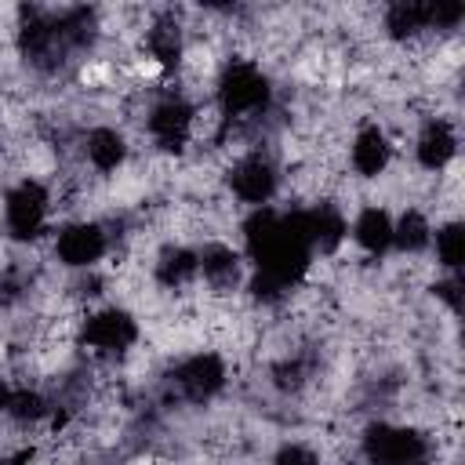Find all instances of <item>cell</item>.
<instances>
[{"label": "cell", "instance_id": "cell-1", "mask_svg": "<svg viewBox=\"0 0 465 465\" xmlns=\"http://www.w3.org/2000/svg\"><path fill=\"white\" fill-rule=\"evenodd\" d=\"M214 113L222 124L243 127L254 120H265L272 109V84L269 73L254 58H225L222 69L214 73Z\"/></svg>", "mask_w": 465, "mask_h": 465}, {"label": "cell", "instance_id": "cell-2", "mask_svg": "<svg viewBox=\"0 0 465 465\" xmlns=\"http://www.w3.org/2000/svg\"><path fill=\"white\" fill-rule=\"evenodd\" d=\"M51 211H54L51 185L25 174L4 193V232L15 243H36L51 229Z\"/></svg>", "mask_w": 465, "mask_h": 465}, {"label": "cell", "instance_id": "cell-3", "mask_svg": "<svg viewBox=\"0 0 465 465\" xmlns=\"http://www.w3.org/2000/svg\"><path fill=\"white\" fill-rule=\"evenodd\" d=\"M196 120L200 109L189 94H182L178 87L160 91L149 105H145V134L160 153H182L185 145L196 142Z\"/></svg>", "mask_w": 465, "mask_h": 465}, {"label": "cell", "instance_id": "cell-4", "mask_svg": "<svg viewBox=\"0 0 465 465\" xmlns=\"http://www.w3.org/2000/svg\"><path fill=\"white\" fill-rule=\"evenodd\" d=\"M138 320L124 309V305H98L87 309V316L76 327V341L84 345V352L98 356V360H120L138 345Z\"/></svg>", "mask_w": 465, "mask_h": 465}, {"label": "cell", "instance_id": "cell-5", "mask_svg": "<svg viewBox=\"0 0 465 465\" xmlns=\"http://www.w3.org/2000/svg\"><path fill=\"white\" fill-rule=\"evenodd\" d=\"M360 454L367 465H429V440L414 425L374 421L360 436Z\"/></svg>", "mask_w": 465, "mask_h": 465}, {"label": "cell", "instance_id": "cell-6", "mask_svg": "<svg viewBox=\"0 0 465 465\" xmlns=\"http://www.w3.org/2000/svg\"><path fill=\"white\" fill-rule=\"evenodd\" d=\"M51 247H54V258L65 269L94 272V265L113 254V236H109L105 222H98V218H73V222L58 225Z\"/></svg>", "mask_w": 465, "mask_h": 465}, {"label": "cell", "instance_id": "cell-7", "mask_svg": "<svg viewBox=\"0 0 465 465\" xmlns=\"http://www.w3.org/2000/svg\"><path fill=\"white\" fill-rule=\"evenodd\" d=\"M225 185H229L232 200H240L251 211L272 207V196L280 193V163L262 149H247L229 163Z\"/></svg>", "mask_w": 465, "mask_h": 465}, {"label": "cell", "instance_id": "cell-8", "mask_svg": "<svg viewBox=\"0 0 465 465\" xmlns=\"http://www.w3.org/2000/svg\"><path fill=\"white\" fill-rule=\"evenodd\" d=\"M167 381H171V389H174L178 400H185V403H207V400H214V396L225 389V381H229V363H225L222 352L200 349V352L182 356V360L171 367V378H167Z\"/></svg>", "mask_w": 465, "mask_h": 465}, {"label": "cell", "instance_id": "cell-9", "mask_svg": "<svg viewBox=\"0 0 465 465\" xmlns=\"http://www.w3.org/2000/svg\"><path fill=\"white\" fill-rule=\"evenodd\" d=\"M458 156V131L450 116H429L414 134V163L425 174H443Z\"/></svg>", "mask_w": 465, "mask_h": 465}, {"label": "cell", "instance_id": "cell-10", "mask_svg": "<svg viewBox=\"0 0 465 465\" xmlns=\"http://www.w3.org/2000/svg\"><path fill=\"white\" fill-rule=\"evenodd\" d=\"M243 251H236L232 243L225 240H207L200 251H196V272L200 280L214 291V294H225V291H236L243 287Z\"/></svg>", "mask_w": 465, "mask_h": 465}, {"label": "cell", "instance_id": "cell-11", "mask_svg": "<svg viewBox=\"0 0 465 465\" xmlns=\"http://www.w3.org/2000/svg\"><path fill=\"white\" fill-rule=\"evenodd\" d=\"M392 163V138L381 124H360L349 142V167L356 178H381Z\"/></svg>", "mask_w": 465, "mask_h": 465}, {"label": "cell", "instance_id": "cell-12", "mask_svg": "<svg viewBox=\"0 0 465 465\" xmlns=\"http://www.w3.org/2000/svg\"><path fill=\"white\" fill-rule=\"evenodd\" d=\"M80 153H84V163L94 171V174H116L124 163H127V134L116 131L113 124H98L84 134L80 142Z\"/></svg>", "mask_w": 465, "mask_h": 465}, {"label": "cell", "instance_id": "cell-13", "mask_svg": "<svg viewBox=\"0 0 465 465\" xmlns=\"http://www.w3.org/2000/svg\"><path fill=\"white\" fill-rule=\"evenodd\" d=\"M349 236H352V243H356L367 258L389 254V251H392V211L381 207V203L360 207V214L352 218Z\"/></svg>", "mask_w": 465, "mask_h": 465}, {"label": "cell", "instance_id": "cell-14", "mask_svg": "<svg viewBox=\"0 0 465 465\" xmlns=\"http://www.w3.org/2000/svg\"><path fill=\"white\" fill-rule=\"evenodd\" d=\"M153 280L160 291H185L200 280L196 272V251L185 243H163L153 254Z\"/></svg>", "mask_w": 465, "mask_h": 465}, {"label": "cell", "instance_id": "cell-15", "mask_svg": "<svg viewBox=\"0 0 465 465\" xmlns=\"http://www.w3.org/2000/svg\"><path fill=\"white\" fill-rule=\"evenodd\" d=\"M392 247L407 258L414 254H425L432 247V222L421 207H403L396 218H392Z\"/></svg>", "mask_w": 465, "mask_h": 465}, {"label": "cell", "instance_id": "cell-16", "mask_svg": "<svg viewBox=\"0 0 465 465\" xmlns=\"http://www.w3.org/2000/svg\"><path fill=\"white\" fill-rule=\"evenodd\" d=\"M432 251H436V265L443 269V276H458L461 258H465V232L458 218L432 225Z\"/></svg>", "mask_w": 465, "mask_h": 465}, {"label": "cell", "instance_id": "cell-17", "mask_svg": "<svg viewBox=\"0 0 465 465\" xmlns=\"http://www.w3.org/2000/svg\"><path fill=\"white\" fill-rule=\"evenodd\" d=\"M272 465H323V458H320L316 447H309V443H302V440H287V443H280V450L272 454Z\"/></svg>", "mask_w": 465, "mask_h": 465}, {"label": "cell", "instance_id": "cell-18", "mask_svg": "<svg viewBox=\"0 0 465 465\" xmlns=\"http://www.w3.org/2000/svg\"><path fill=\"white\" fill-rule=\"evenodd\" d=\"M11 396H15V385H11V378H4V374H0V414H7Z\"/></svg>", "mask_w": 465, "mask_h": 465}]
</instances>
